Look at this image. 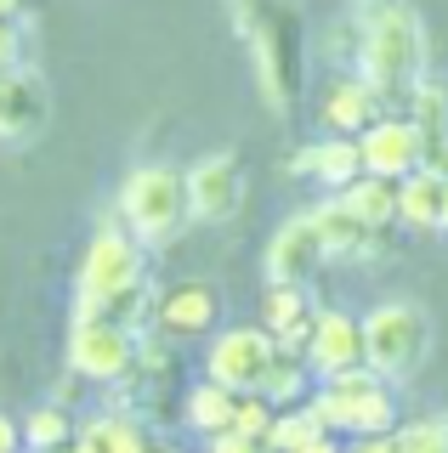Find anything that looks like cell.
<instances>
[{"label": "cell", "mask_w": 448, "mask_h": 453, "mask_svg": "<svg viewBox=\"0 0 448 453\" xmlns=\"http://www.w3.org/2000/svg\"><path fill=\"white\" fill-rule=\"evenodd\" d=\"M398 453H448V419H409V425H398Z\"/></svg>", "instance_id": "4316f807"}, {"label": "cell", "mask_w": 448, "mask_h": 453, "mask_svg": "<svg viewBox=\"0 0 448 453\" xmlns=\"http://www.w3.org/2000/svg\"><path fill=\"white\" fill-rule=\"evenodd\" d=\"M221 323V289L205 278H188V283H171L159 295V311H153V329L165 340H199V334H216Z\"/></svg>", "instance_id": "7c38bea8"}, {"label": "cell", "mask_w": 448, "mask_h": 453, "mask_svg": "<svg viewBox=\"0 0 448 453\" xmlns=\"http://www.w3.org/2000/svg\"><path fill=\"white\" fill-rule=\"evenodd\" d=\"M313 295H306V283H267V295H261V329L278 334V329H290V323H301V318H313Z\"/></svg>", "instance_id": "cb8c5ba5"}, {"label": "cell", "mask_w": 448, "mask_h": 453, "mask_svg": "<svg viewBox=\"0 0 448 453\" xmlns=\"http://www.w3.org/2000/svg\"><path fill=\"white\" fill-rule=\"evenodd\" d=\"M0 453H29V448H23V419L0 414Z\"/></svg>", "instance_id": "d6a6232c"}, {"label": "cell", "mask_w": 448, "mask_h": 453, "mask_svg": "<svg viewBox=\"0 0 448 453\" xmlns=\"http://www.w3.org/2000/svg\"><path fill=\"white\" fill-rule=\"evenodd\" d=\"M120 221L131 238H143V244H171L182 226L193 221L188 210V176H182L176 165H136L131 176L120 181Z\"/></svg>", "instance_id": "8992f818"}, {"label": "cell", "mask_w": 448, "mask_h": 453, "mask_svg": "<svg viewBox=\"0 0 448 453\" xmlns=\"http://www.w3.org/2000/svg\"><path fill=\"white\" fill-rule=\"evenodd\" d=\"M346 453H398V431L391 436H346Z\"/></svg>", "instance_id": "1f68e13d"}, {"label": "cell", "mask_w": 448, "mask_h": 453, "mask_svg": "<svg viewBox=\"0 0 448 453\" xmlns=\"http://www.w3.org/2000/svg\"><path fill=\"white\" fill-rule=\"evenodd\" d=\"M437 233L448 238V188H443V216H437Z\"/></svg>", "instance_id": "8d00e7d4"}, {"label": "cell", "mask_w": 448, "mask_h": 453, "mask_svg": "<svg viewBox=\"0 0 448 453\" xmlns=\"http://www.w3.org/2000/svg\"><path fill=\"white\" fill-rule=\"evenodd\" d=\"M443 188H448V181L437 176V170H426V165H420L414 176H403V181H398V221L414 226V233H437Z\"/></svg>", "instance_id": "e0dca14e"}, {"label": "cell", "mask_w": 448, "mask_h": 453, "mask_svg": "<svg viewBox=\"0 0 448 453\" xmlns=\"http://www.w3.org/2000/svg\"><path fill=\"white\" fill-rule=\"evenodd\" d=\"M18 6L23 0H0V18H18Z\"/></svg>", "instance_id": "74e56055"}, {"label": "cell", "mask_w": 448, "mask_h": 453, "mask_svg": "<svg viewBox=\"0 0 448 453\" xmlns=\"http://www.w3.org/2000/svg\"><path fill=\"white\" fill-rule=\"evenodd\" d=\"M324 261L329 255H324V238H318V226H313V210H296L290 221H278L267 250H261L267 283H313Z\"/></svg>", "instance_id": "30bf717a"}, {"label": "cell", "mask_w": 448, "mask_h": 453, "mask_svg": "<svg viewBox=\"0 0 448 453\" xmlns=\"http://www.w3.org/2000/svg\"><path fill=\"white\" fill-rule=\"evenodd\" d=\"M306 403H313V414L324 419V431H335V436H391L403 425L398 419V386L381 380L369 363L318 380Z\"/></svg>", "instance_id": "277c9868"}, {"label": "cell", "mask_w": 448, "mask_h": 453, "mask_svg": "<svg viewBox=\"0 0 448 453\" xmlns=\"http://www.w3.org/2000/svg\"><path fill=\"white\" fill-rule=\"evenodd\" d=\"M74 453H103V436H97L91 425H80V436H74Z\"/></svg>", "instance_id": "d590c367"}, {"label": "cell", "mask_w": 448, "mask_h": 453, "mask_svg": "<svg viewBox=\"0 0 448 453\" xmlns=\"http://www.w3.org/2000/svg\"><path fill=\"white\" fill-rule=\"evenodd\" d=\"M233 408H239V396L228 386H216V380H199V386H188V396H182V419H188L193 436L233 431Z\"/></svg>", "instance_id": "d6986e66"}, {"label": "cell", "mask_w": 448, "mask_h": 453, "mask_svg": "<svg viewBox=\"0 0 448 453\" xmlns=\"http://www.w3.org/2000/svg\"><path fill=\"white\" fill-rule=\"evenodd\" d=\"M6 68H23V35H18V18H0V74Z\"/></svg>", "instance_id": "f546056e"}, {"label": "cell", "mask_w": 448, "mask_h": 453, "mask_svg": "<svg viewBox=\"0 0 448 453\" xmlns=\"http://www.w3.org/2000/svg\"><path fill=\"white\" fill-rule=\"evenodd\" d=\"M363 363V318H352L346 306H318L313 318V346H306V368L318 380L341 374V368Z\"/></svg>", "instance_id": "5bb4252c"}, {"label": "cell", "mask_w": 448, "mask_h": 453, "mask_svg": "<svg viewBox=\"0 0 448 453\" xmlns=\"http://www.w3.org/2000/svg\"><path fill=\"white\" fill-rule=\"evenodd\" d=\"M313 226H318V238H324V255H329V261H381V255H386V238H391L386 226H363L335 193L313 204Z\"/></svg>", "instance_id": "4fadbf2b"}, {"label": "cell", "mask_w": 448, "mask_h": 453, "mask_svg": "<svg viewBox=\"0 0 448 453\" xmlns=\"http://www.w3.org/2000/svg\"><path fill=\"white\" fill-rule=\"evenodd\" d=\"M403 113L420 125V136H426V148H437L448 142V80H420L409 96H403Z\"/></svg>", "instance_id": "603a6c76"}, {"label": "cell", "mask_w": 448, "mask_h": 453, "mask_svg": "<svg viewBox=\"0 0 448 453\" xmlns=\"http://www.w3.org/2000/svg\"><path fill=\"white\" fill-rule=\"evenodd\" d=\"M318 431H324V419L313 414V403L278 408V419H273V431H267V453H301Z\"/></svg>", "instance_id": "484cf974"}, {"label": "cell", "mask_w": 448, "mask_h": 453, "mask_svg": "<svg viewBox=\"0 0 448 453\" xmlns=\"http://www.w3.org/2000/svg\"><path fill=\"white\" fill-rule=\"evenodd\" d=\"M273 357H278V340L261 329V323H228V329H216V340H210V351H205V380L228 386L233 396L261 391Z\"/></svg>", "instance_id": "ba28073f"}, {"label": "cell", "mask_w": 448, "mask_h": 453, "mask_svg": "<svg viewBox=\"0 0 448 453\" xmlns=\"http://www.w3.org/2000/svg\"><path fill=\"white\" fill-rule=\"evenodd\" d=\"M273 419H278V408H273L261 391H244V396H239V408H233V431H244V436H261V442H267Z\"/></svg>", "instance_id": "83f0119b"}, {"label": "cell", "mask_w": 448, "mask_h": 453, "mask_svg": "<svg viewBox=\"0 0 448 453\" xmlns=\"http://www.w3.org/2000/svg\"><path fill=\"white\" fill-rule=\"evenodd\" d=\"M431 311L420 301H381L375 311H363V363L381 380L403 386L414 380L431 357Z\"/></svg>", "instance_id": "5b68a950"}, {"label": "cell", "mask_w": 448, "mask_h": 453, "mask_svg": "<svg viewBox=\"0 0 448 453\" xmlns=\"http://www.w3.org/2000/svg\"><path fill=\"white\" fill-rule=\"evenodd\" d=\"M431 63V40L426 23L409 0H369L358 18V63L352 74H363L386 103H403Z\"/></svg>", "instance_id": "7a4b0ae2"}, {"label": "cell", "mask_w": 448, "mask_h": 453, "mask_svg": "<svg viewBox=\"0 0 448 453\" xmlns=\"http://www.w3.org/2000/svg\"><path fill=\"white\" fill-rule=\"evenodd\" d=\"M80 436V419L68 414L63 403H40V408H29L23 414V448L29 453H58V448H68Z\"/></svg>", "instance_id": "7402d4cb"}, {"label": "cell", "mask_w": 448, "mask_h": 453, "mask_svg": "<svg viewBox=\"0 0 448 453\" xmlns=\"http://www.w3.org/2000/svg\"><path fill=\"white\" fill-rule=\"evenodd\" d=\"M143 283H148V244L125 233V221L97 226L86 261L74 273V318H114V306Z\"/></svg>", "instance_id": "3957f363"}, {"label": "cell", "mask_w": 448, "mask_h": 453, "mask_svg": "<svg viewBox=\"0 0 448 453\" xmlns=\"http://www.w3.org/2000/svg\"><path fill=\"white\" fill-rule=\"evenodd\" d=\"M318 113H324V125H329V136H363L381 113H391V103L381 91H375L363 74H341V80H329V91H324V103H318Z\"/></svg>", "instance_id": "9a60e30c"}, {"label": "cell", "mask_w": 448, "mask_h": 453, "mask_svg": "<svg viewBox=\"0 0 448 453\" xmlns=\"http://www.w3.org/2000/svg\"><path fill=\"white\" fill-rule=\"evenodd\" d=\"M358 148H363V170H369V176H386V181H403L426 165V136H420V125L409 113H381V119L358 136Z\"/></svg>", "instance_id": "8fae6325"}, {"label": "cell", "mask_w": 448, "mask_h": 453, "mask_svg": "<svg viewBox=\"0 0 448 453\" xmlns=\"http://www.w3.org/2000/svg\"><path fill=\"white\" fill-rule=\"evenodd\" d=\"M301 453H346V436H335V431H318L313 442H306Z\"/></svg>", "instance_id": "836d02e7"}, {"label": "cell", "mask_w": 448, "mask_h": 453, "mask_svg": "<svg viewBox=\"0 0 448 453\" xmlns=\"http://www.w3.org/2000/svg\"><path fill=\"white\" fill-rule=\"evenodd\" d=\"M335 198H341L363 226H386V233L398 226V181H386V176H369V170H363V176L346 181Z\"/></svg>", "instance_id": "ac0fdd59"}, {"label": "cell", "mask_w": 448, "mask_h": 453, "mask_svg": "<svg viewBox=\"0 0 448 453\" xmlns=\"http://www.w3.org/2000/svg\"><path fill=\"white\" fill-rule=\"evenodd\" d=\"M182 176H188V210H193V221H205V226L233 221L250 198L244 159L233 148H216V153H205V159H193Z\"/></svg>", "instance_id": "9c48e42d"}, {"label": "cell", "mask_w": 448, "mask_h": 453, "mask_svg": "<svg viewBox=\"0 0 448 453\" xmlns=\"http://www.w3.org/2000/svg\"><path fill=\"white\" fill-rule=\"evenodd\" d=\"M97 436H103V453H153V442H148V425L136 419V414H91L86 419Z\"/></svg>", "instance_id": "d4e9b609"}, {"label": "cell", "mask_w": 448, "mask_h": 453, "mask_svg": "<svg viewBox=\"0 0 448 453\" xmlns=\"http://www.w3.org/2000/svg\"><path fill=\"white\" fill-rule=\"evenodd\" d=\"M318 386V374L306 368V357H296V351H278L273 368H267V380H261V396H267L273 408H301L306 396H313Z\"/></svg>", "instance_id": "44dd1931"}, {"label": "cell", "mask_w": 448, "mask_h": 453, "mask_svg": "<svg viewBox=\"0 0 448 453\" xmlns=\"http://www.w3.org/2000/svg\"><path fill=\"white\" fill-rule=\"evenodd\" d=\"M290 176H313V142L290 153Z\"/></svg>", "instance_id": "e575fe53"}, {"label": "cell", "mask_w": 448, "mask_h": 453, "mask_svg": "<svg viewBox=\"0 0 448 453\" xmlns=\"http://www.w3.org/2000/svg\"><path fill=\"white\" fill-rule=\"evenodd\" d=\"M153 453H188V448H153Z\"/></svg>", "instance_id": "f35d334b"}, {"label": "cell", "mask_w": 448, "mask_h": 453, "mask_svg": "<svg viewBox=\"0 0 448 453\" xmlns=\"http://www.w3.org/2000/svg\"><path fill=\"white\" fill-rule=\"evenodd\" d=\"M51 113V96H46V80L35 68H6L0 74V136L6 142H29Z\"/></svg>", "instance_id": "2e32d148"}, {"label": "cell", "mask_w": 448, "mask_h": 453, "mask_svg": "<svg viewBox=\"0 0 448 453\" xmlns=\"http://www.w3.org/2000/svg\"><path fill=\"white\" fill-rule=\"evenodd\" d=\"M136 357H143V334L114 318H74V329H68V374H80L86 386L108 391L131 380Z\"/></svg>", "instance_id": "52a82bcc"}, {"label": "cell", "mask_w": 448, "mask_h": 453, "mask_svg": "<svg viewBox=\"0 0 448 453\" xmlns=\"http://www.w3.org/2000/svg\"><path fill=\"white\" fill-rule=\"evenodd\" d=\"M228 18L250 51L261 108L273 119H296L306 103V18L296 0H228Z\"/></svg>", "instance_id": "6da1fadb"}, {"label": "cell", "mask_w": 448, "mask_h": 453, "mask_svg": "<svg viewBox=\"0 0 448 453\" xmlns=\"http://www.w3.org/2000/svg\"><path fill=\"white\" fill-rule=\"evenodd\" d=\"M358 176H363L358 136H324V142H313V181L324 193H341L346 181H358Z\"/></svg>", "instance_id": "ffe728a7"}, {"label": "cell", "mask_w": 448, "mask_h": 453, "mask_svg": "<svg viewBox=\"0 0 448 453\" xmlns=\"http://www.w3.org/2000/svg\"><path fill=\"white\" fill-rule=\"evenodd\" d=\"M205 453H267V442L244 431H216V436H205Z\"/></svg>", "instance_id": "f1b7e54d"}, {"label": "cell", "mask_w": 448, "mask_h": 453, "mask_svg": "<svg viewBox=\"0 0 448 453\" xmlns=\"http://www.w3.org/2000/svg\"><path fill=\"white\" fill-rule=\"evenodd\" d=\"M318 318V311H313ZM313 318H301V323H290V329H278V351H296V357H306V346H313Z\"/></svg>", "instance_id": "4dcf8cb0"}]
</instances>
